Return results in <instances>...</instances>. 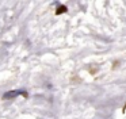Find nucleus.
I'll list each match as a JSON object with an SVG mask.
<instances>
[{
  "label": "nucleus",
  "instance_id": "obj_1",
  "mask_svg": "<svg viewBox=\"0 0 126 119\" xmlns=\"http://www.w3.org/2000/svg\"><path fill=\"white\" fill-rule=\"evenodd\" d=\"M22 92L20 91H11V92H7V93H4V99H12L14 96H18V95H20Z\"/></svg>",
  "mask_w": 126,
  "mask_h": 119
},
{
  "label": "nucleus",
  "instance_id": "obj_2",
  "mask_svg": "<svg viewBox=\"0 0 126 119\" xmlns=\"http://www.w3.org/2000/svg\"><path fill=\"white\" fill-rule=\"evenodd\" d=\"M65 11H66V8H65V7H64V5H63V7H60V8H58V10H57V11H56V12H57V14H63V12H65Z\"/></svg>",
  "mask_w": 126,
  "mask_h": 119
}]
</instances>
